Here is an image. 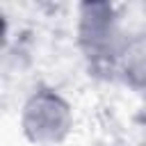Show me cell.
<instances>
[{
	"label": "cell",
	"mask_w": 146,
	"mask_h": 146,
	"mask_svg": "<svg viewBox=\"0 0 146 146\" xmlns=\"http://www.w3.org/2000/svg\"><path fill=\"white\" fill-rule=\"evenodd\" d=\"M80 46L94 62H107L114 57H121L123 41H121V27L119 16L112 5L107 2H91L80 7Z\"/></svg>",
	"instance_id": "obj_2"
},
{
	"label": "cell",
	"mask_w": 146,
	"mask_h": 146,
	"mask_svg": "<svg viewBox=\"0 0 146 146\" xmlns=\"http://www.w3.org/2000/svg\"><path fill=\"white\" fill-rule=\"evenodd\" d=\"M21 125L30 141L52 146L66 139V135L71 132L73 114L68 103L59 94L50 89H39L23 105Z\"/></svg>",
	"instance_id": "obj_1"
},
{
	"label": "cell",
	"mask_w": 146,
	"mask_h": 146,
	"mask_svg": "<svg viewBox=\"0 0 146 146\" xmlns=\"http://www.w3.org/2000/svg\"><path fill=\"white\" fill-rule=\"evenodd\" d=\"M119 59L125 78L137 87H146V32H139L128 39Z\"/></svg>",
	"instance_id": "obj_3"
}]
</instances>
